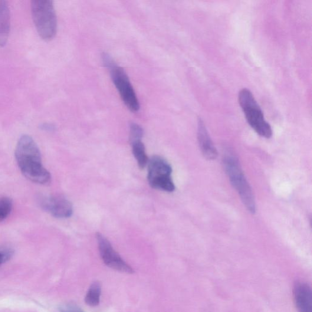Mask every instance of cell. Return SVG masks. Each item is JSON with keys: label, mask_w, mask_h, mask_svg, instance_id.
Returning a JSON list of instances; mask_svg holds the SVG:
<instances>
[{"label": "cell", "mask_w": 312, "mask_h": 312, "mask_svg": "<svg viewBox=\"0 0 312 312\" xmlns=\"http://www.w3.org/2000/svg\"><path fill=\"white\" fill-rule=\"evenodd\" d=\"M61 312H85L81 308L75 304H67L60 308Z\"/></svg>", "instance_id": "e0dca14e"}, {"label": "cell", "mask_w": 312, "mask_h": 312, "mask_svg": "<svg viewBox=\"0 0 312 312\" xmlns=\"http://www.w3.org/2000/svg\"><path fill=\"white\" fill-rule=\"evenodd\" d=\"M101 294V285L100 282L91 284L85 297V302L88 306L96 307L100 304Z\"/></svg>", "instance_id": "4fadbf2b"}, {"label": "cell", "mask_w": 312, "mask_h": 312, "mask_svg": "<svg viewBox=\"0 0 312 312\" xmlns=\"http://www.w3.org/2000/svg\"><path fill=\"white\" fill-rule=\"evenodd\" d=\"M224 166L231 185L238 193L246 208L251 213H255L256 205L253 192L238 160L234 156H226L224 158Z\"/></svg>", "instance_id": "5b68a950"}, {"label": "cell", "mask_w": 312, "mask_h": 312, "mask_svg": "<svg viewBox=\"0 0 312 312\" xmlns=\"http://www.w3.org/2000/svg\"><path fill=\"white\" fill-rule=\"evenodd\" d=\"M131 143L132 145L133 155L137 160L138 166L140 169H143L149 163L145 147H144L142 140H137Z\"/></svg>", "instance_id": "7c38bea8"}, {"label": "cell", "mask_w": 312, "mask_h": 312, "mask_svg": "<svg viewBox=\"0 0 312 312\" xmlns=\"http://www.w3.org/2000/svg\"><path fill=\"white\" fill-rule=\"evenodd\" d=\"M198 140L200 149L205 158L208 160L215 159L218 156L217 150L201 118H199L198 121Z\"/></svg>", "instance_id": "30bf717a"}, {"label": "cell", "mask_w": 312, "mask_h": 312, "mask_svg": "<svg viewBox=\"0 0 312 312\" xmlns=\"http://www.w3.org/2000/svg\"><path fill=\"white\" fill-rule=\"evenodd\" d=\"M148 180L153 189L167 192L175 191L173 181L172 167L167 160L160 156H153L149 161Z\"/></svg>", "instance_id": "8992f818"}, {"label": "cell", "mask_w": 312, "mask_h": 312, "mask_svg": "<svg viewBox=\"0 0 312 312\" xmlns=\"http://www.w3.org/2000/svg\"><path fill=\"white\" fill-rule=\"evenodd\" d=\"M15 156L19 168L26 178L42 185L50 183V173L43 166L40 150L32 137L27 135L21 137Z\"/></svg>", "instance_id": "6da1fadb"}, {"label": "cell", "mask_w": 312, "mask_h": 312, "mask_svg": "<svg viewBox=\"0 0 312 312\" xmlns=\"http://www.w3.org/2000/svg\"><path fill=\"white\" fill-rule=\"evenodd\" d=\"M12 209V201L8 197L0 198V222L4 221L11 213Z\"/></svg>", "instance_id": "5bb4252c"}, {"label": "cell", "mask_w": 312, "mask_h": 312, "mask_svg": "<svg viewBox=\"0 0 312 312\" xmlns=\"http://www.w3.org/2000/svg\"><path fill=\"white\" fill-rule=\"evenodd\" d=\"M238 102L246 120L252 129L259 136L267 139L270 138L272 134L271 127L265 120L261 108L251 91L248 88H243L238 94Z\"/></svg>", "instance_id": "3957f363"}, {"label": "cell", "mask_w": 312, "mask_h": 312, "mask_svg": "<svg viewBox=\"0 0 312 312\" xmlns=\"http://www.w3.org/2000/svg\"><path fill=\"white\" fill-rule=\"evenodd\" d=\"M293 294L298 312H312V295L309 285L297 281L294 285Z\"/></svg>", "instance_id": "9c48e42d"}, {"label": "cell", "mask_w": 312, "mask_h": 312, "mask_svg": "<svg viewBox=\"0 0 312 312\" xmlns=\"http://www.w3.org/2000/svg\"><path fill=\"white\" fill-rule=\"evenodd\" d=\"M31 12L39 35L45 41L53 39L57 31V18L53 3L50 0L32 1Z\"/></svg>", "instance_id": "277c9868"}, {"label": "cell", "mask_w": 312, "mask_h": 312, "mask_svg": "<svg viewBox=\"0 0 312 312\" xmlns=\"http://www.w3.org/2000/svg\"><path fill=\"white\" fill-rule=\"evenodd\" d=\"M97 238L101 258L105 265L113 270L127 274H133L135 272L117 253L104 236L98 233Z\"/></svg>", "instance_id": "52a82bcc"}, {"label": "cell", "mask_w": 312, "mask_h": 312, "mask_svg": "<svg viewBox=\"0 0 312 312\" xmlns=\"http://www.w3.org/2000/svg\"><path fill=\"white\" fill-rule=\"evenodd\" d=\"M10 26L11 20L8 3L0 0V47H3L7 43Z\"/></svg>", "instance_id": "8fae6325"}, {"label": "cell", "mask_w": 312, "mask_h": 312, "mask_svg": "<svg viewBox=\"0 0 312 312\" xmlns=\"http://www.w3.org/2000/svg\"><path fill=\"white\" fill-rule=\"evenodd\" d=\"M14 255V251L7 247L0 248V266L11 259Z\"/></svg>", "instance_id": "2e32d148"}, {"label": "cell", "mask_w": 312, "mask_h": 312, "mask_svg": "<svg viewBox=\"0 0 312 312\" xmlns=\"http://www.w3.org/2000/svg\"><path fill=\"white\" fill-rule=\"evenodd\" d=\"M103 61L105 66L110 72L112 80L123 103L133 113L139 111V101L126 72L107 53L103 54Z\"/></svg>", "instance_id": "7a4b0ae2"}, {"label": "cell", "mask_w": 312, "mask_h": 312, "mask_svg": "<svg viewBox=\"0 0 312 312\" xmlns=\"http://www.w3.org/2000/svg\"><path fill=\"white\" fill-rule=\"evenodd\" d=\"M43 209L58 218H67L73 214V206L68 200L61 196L43 197L40 200Z\"/></svg>", "instance_id": "ba28073f"}, {"label": "cell", "mask_w": 312, "mask_h": 312, "mask_svg": "<svg viewBox=\"0 0 312 312\" xmlns=\"http://www.w3.org/2000/svg\"><path fill=\"white\" fill-rule=\"evenodd\" d=\"M143 136L142 127L136 123L131 124L130 126V139L131 143L142 140Z\"/></svg>", "instance_id": "9a60e30c"}]
</instances>
